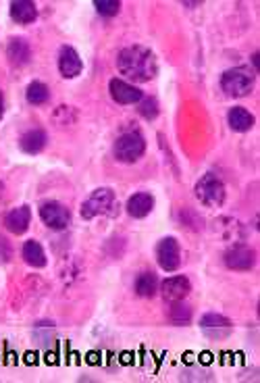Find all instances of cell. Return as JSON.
Wrapping results in <instances>:
<instances>
[{
  "label": "cell",
  "mask_w": 260,
  "mask_h": 383,
  "mask_svg": "<svg viewBox=\"0 0 260 383\" xmlns=\"http://www.w3.org/2000/svg\"><path fill=\"white\" fill-rule=\"evenodd\" d=\"M117 69L121 76H125L130 81H152L158 73L156 54L146 46L133 44L117 54Z\"/></svg>",
  "instance_id": "cell-1"
},
{
  "label": "cell",
  "mask_w": 260,
  "mask_h": 383,
  "mask_svg": "<svg viewBox=\"0 0 260 383\" xmlns=\"http://www.w3.org/2000/svg\"><path fill=\"white\" fill-rule=\"evenodd\" d=\"M4 192H6V188H4V183L0 181V203L4 200Z\"/></svg>",
  "instance_id": "cell-27"
},
{
  "label": "cell",
  "mask_w": 260,
  "mask_h": 383,
  "mask_svg": "<svg viewBox=\"0 0 260 383\" xmlns=\"http://www.w3.org/2000/svg\"><path fill=\"white\" fill-rule=\"evenodd\" d=\"M140 108H137V113L144 117V119H156L158 117V103H156L155 98H142L140 101Z\"/></svg>",
  "instance_id": "cell-24"
},
{
  "label": "cell",
  "mask_w": 260,
  "mask_h": 383,
  "mask_svg": "<svg viewBox=\"0 0 260 383\" xmlns=\"http://www.w3.org/2000/svg\"><path fill=\"white\" fill-rule=\"evenodd\" d=\"M115 205H117L115 192H113L110 188H98V190H94V192L81 203L79 213H81V217H83L85 221H90V219H96V217H100V215L113 213Z\"/></svg>",
  "instance_id": "cell-5"
},
{
  "label": "cell",
  "mask_w": 260,
  "mask_h": 383,
  "mask_svg": "<svg viewBox=\"0 0 260 383\" xmlns=\"http://www.w3.org/2000/svg\"><path fill=\"white\" fill-rule=\"evenodd\" d=\"M48 144V136L44 129H29L21 136L19 140V148L26 154H40Z\"/></svg>",
  "instance_id": "cell-16"
},
{
  "label": "cell",
  "mask_w": 260,
  "mask_h": 383,
  "mask_svg": "<svg viewBox=\"0 0 260 383\" xmlns=\"http://www.w3.org/2000/svg\"><path fill=\"white\" fill-rule=\"evenodd\" d=\"M94 9L103 17H115L121 9V2L119 0H94Z\"/></svg>",
  "instance_id": "cell-23"
},
{
  "label": "cell",
  "mask_w": 260,
  "mask_h": 383,
  "mask_svg": "<svg viewBox=\"0 0 260 383\" xmlns=\"http://www.w3.org/2000/svg\"><path fill=\"white\" fill-rule=\"evenodd\" d=\"M11 258H13V246H11V242L0 233V265L11 262Z\"/></svg>",
  "instance_id": "cell-25"
},
{
  "label": "cell",
  "mask_w": 260,
  "mask_h": 383,
  "mask_svg": "<svg viewBox=\"0 0 260 383\" xmlns=\"http://www.w3.org/2000/svg\"><path fill=\"white\" fill-rule=\"evenodd\" d=\"M9 11H11L13 21H17L21 26H29L38 19V6L31 0H13Z\"/></svg>",
  "instance_id": "cell-15"
},
{
  "label": "cell",
  "mask_w": 260,
  "mask_h": 383,
  "mask_svg": "<svg viewBox=\"0 0 260 383\" xmlns=\"http://www.w3.org/2000/svg\"><path fill=\"white\" fill-rule=\"evenodd\" d=\"M227 123H229V128L234 129V131L244 133V131H250V129L254 128L256 119H254V115H252L248 108H244V106H234V108L227 113Z\"/></svg>",
  "instance_id": "cell-17"
},
{
  "label": "cell",
  "mask_w": 260,
  "mask_h": 383,
  "mask_svg": "<svg viewBox=\"0 0 260 383\" xmlns=\"http://www.w3.org/2000/svg\"><path fill=\"white\" fill-rule=\"evenodd\" d=\"M58 71L65 79H76L83 71L81 56L73 46H61L58 51Z\"/></svg>",
  "instance_id": "cell-10"
},
{
  "label": "cell",
  "mask_w": 260,
  "mask_h": 383,
  "mask_svg": "<svg viewBox=\"0 0 260 383\" xmlns=\"http://www.w3.org/2000/svg\"><path fill=\"white\" fill-rule=\"evenodd\" d=\"M40 219L51 230L63 231L67 230L69 223H71V213L65 205H61L56 200H48V203H42V206H40Z\"/></svg>",
  "instance_id": "cell-7"
},
{
  "label": "cell",
  "mask_w": 260,
  "mask_h": 383,
  "mask_svg": "<svg viewBox=\"0 0 260 383\" xmlns=\"http://www.w3.org/2000/svg\"><path fill=\"white\" fill-rule=\"evenodd\" d=\"M254 83H256V77L248 67H232L221 76V88L232 98L248 96L254 90Z\"/></svg>",
  "instance_id": "cell-2"
},
{
  "label": "cell",
  "mask_w": 260,
  "mask_h": 383,
  "mask_svg": "<svg viewBox=\"0 0 260 383\" xmlns=\"http://www.w3.org/2000/svg\"><path fill=\"white\" fill-rule=\"evenodd\" d=\"M158 277H156L152 271H144L135 277V283H133V290L140 298H152L158 292Z\"/></svg>",
  "instance_id": "cell-18"
},
{
  "label": "cell",
  "mask_w": 260,
  "mask_h": 383,
  "mask_svg": "<svg viewBox=\"0 0 260 383\" xmlns=\"http://www.w3.org/2000/svg\"><path fill=\"white\" fill-rule=\"evenodd\" d=\"M156 260L160 265L162 271L167 273H173L180 269L182 265V248H180V242L175 238H162L158 244H156Z\"/></svg>",
  "instance_id": "cell-6"
},
{
  "label": "cell",
  "mask_w": 260,
  "mask_h": 383,
  "mask_svg": "<svg viewBox=\"0 0 260 383\" xmlns=\"http://www.w3.org/2000/svg\"><path fill=\"white\" fill-rule=\"evenodd\" d=\"M113 153H115V158L119 163H137L146 153V140L135 129L125 131V133H121L117 138V142L113 146Z\"/></svg>",
  "instance_id": "cell-4"
},
{
  "label": "cell",
  "mask_w": 260,
  "mask_h": 383,
  "mask_svg": "<svg viewBox=\"0 0 260 383\" xmlns=\"http://www.w3.org/2000/svg\"><path fill=\"white\" fill-rule=\"evenodd\" d=\"M24 258H26L27 265H31V267H36V269H42V267H46V262H48L42 244L36 242V240H27L26 244H24Z\"/></svg>",
  "instance_id": "cell-19"
},
{
  "label": "cell",
  "mask_w": 260,
  "mask_h": 383,
  "mask_svg": "<svg viewBox=\"0 0 260 383\" xmlns=\"http://www.w3.org/2000/svg\"><path fill=\"white\" fill-rule=\"evenodd\" d=\"M169 319H171V323H175V325H187V323L192 321V308L187 307V305H183L182 300H180V302H171Z\"/></svg>",
  "instance_id": "cell-22"
},
{
  "label": "cell",
  "mask_w": 260,
  "mask_h": 383,
  "mask_svg": "<svg viewBox=\"0 0 260 383\" xmlns=\"http://www.w3.org/2000/svg\"><path fill=\"white\" fill-rule=\"evenodd\" d=\"M29 223H31V210L26 205L9 210L4 217V225L13 235H24L29 230Z\"/></svg>",
  "instance_id": "cell-13"
},
{
  "label": "cell",
  "mask_w": 260,
  "mask_h": 383,
  "mask_svg": "<svg viewBox=\"0 0 260 383\" xmlns=\"http://www.w3.org/2000/svg\"><path fill=\"white\" fill-rule=\"evenodd\" d=\"M108 92H110L113 101L119 104H137L144 98V92L140 88H135L133 83L119 79V77L108 81Z\"/></svg>",
  "instance_id": "cell-9"
},
{
  "label": "cell",
  "mask_w": 260,
  "mask_h": 383,
  "mask_svg": "<svg viewBox=\"0 0 260 383\" xmlns=\"http://www.w3.org/2000/svg\"><path fill=\"white\" fill-rule=\"evenodd\" d=\"M26 98L29 104H36V106H40V104H46L51 101V90H48V86L44 83V81H31L29 86H27L26 90Z\"/></svg>",
  "instance_id": "cell-20"
},
{
  "label": "cell",
  "mask_w": 260,
  "mask_h": 383,
  "mask_svg": "<svg viewBox=\"0 0 260 383\" xmlns=\"http://www.w3.org/2000/svg\"><path fill=\"white\" fill-rule=\"evenodd\" d=\"M223 260L234 271H250L256 265V252L246 244H235L225 252Z\"/></svg>",
  "instance_id": "cell-8"
},
{
  "label": "cell",
  "mask_w": 260,
  "mask_h": 383,
  "mask_svg": "<svg viewBox=\"0 0 260 383\" xmlns=\"http://www.w3.org/2000/svg\"><path fill=\"white\" fill-rule=\"evenodd\" d=\"M200 327L204 332H212V330H229L232 327V321L219 312H207L202 319H200Z\"/></svg>",
  "instance_id": "cell-21"
},
{
  "label": "cell",
  "mask_w": 260,
  "mask_h": 383,
  "mask_svg": "<svg viewBox=\"0 0 260 383\" xmlns=\"http://www.w3.org/2000/svg\"><path fill=\"white\" fill-rule=\"evenodd\" d=\"M2 117H4V96L0 92V121H2Z\"/></svg>",
  "instance_id": "cell-26"
},
{
  "label": "cell",
  "mask_w": 260,
  "mask_h": 383,
  "mask_svg": "<svg viewBox=\"0 0 260 383\" xmlns=\"http://www.w3.org/2000/svg\"><path fill=\"white\" fill-rule=\"evenodd\" d=\"M128 213L133 219H146L155 208V196L148 192H135L128 200Z\"/></svg>",
  "instance_id": "cell-14"
},
{
  "label": "cell",
  "mask_w": 260,
  "mask_h": 383,
  "mask_svg": "<svg viewBox=\"0 0 260 383\" xmlns=\"http://www.w3.org/2000/svg\"><path fill=\"white\" fill-rule=\"evenodd\" d=\"M158 287H160V294H162V298L167 302H180V300H183L192 292V283L183 275L167 277Z\"/></svg>",
  "instance_id": "cell-11"
},
{
  "label": "cell",
  "mask_w": 260,
  "mask_h": 383,
  "mask_svg": "<svg viewBox=\"0 0 260 383\" xmlns=\"http://www.w3.org/2000/svg\"><path fill=\"white\" fill-rule=\"evenodd\" d=\"M194 194L196 198L200 200V205L208 206V208H219V206L225 205V198H227V190H225V183L217 175L207 173L196 181L194 185Z\"/></svg>",
  "instance_id": "cell-3"
},
{
  "label": "cell",
  "mask_w": 260,
  "mask_h": 383,
  "mask_svg": "<svg viewBox=\"0 0 260 383\" xmlns=\"http://www.w3.org/2000/svg\"><path fill=\"white\" fill-rule=\"evenodd\" d=\"M6 58L13 67H24L31 61V46L27 42L26 38L21 36H15L9 40L6 44Z\"/></svg>",
  "instance_id": "cell-12"
}]
</instances>
